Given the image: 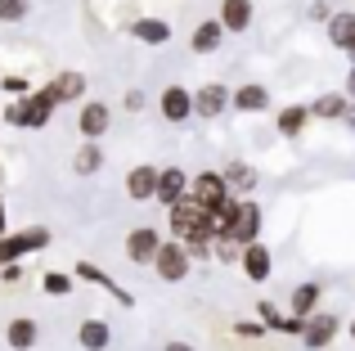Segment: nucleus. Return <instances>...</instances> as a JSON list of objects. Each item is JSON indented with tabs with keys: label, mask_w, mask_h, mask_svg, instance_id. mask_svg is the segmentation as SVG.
I'll return each instance as SVG.
<instances>
[{
	"label": "nucleus",
	"mask_w": 355,
	"mask_h": 351,
	"mask_svg": "<svg viewBox=\"0 0 355 351\" xmlns=\"http://www.w3.org/2000/svg\"><path fill=\"white\" fill-rule=\"evenodd\" d=\"M36 343H41V325H36L32 316H14L5 325V347L9 351H32Z\"/></svg>",
	"instance_id": "nucleus-15"
},
{
	"label": "nucleus",
	"mask_w": 355,
	"mask_h": 351,
	"mask_svg": "<svg viewBox=\"0 0 355 351\" xmlns=\"http://www.w3.org/2000/svg\"><path fill=\"white\" fill-rule=\"evenodd\" d=\"M261 221H266V216H261L257 198H239L234 212L220 221V239L234 243V248H252V243H261Z\"/></svg>",
	"instance_id": "nucleus-4"
},
{
	"label": "nucleus",
	"mask_w": 355,
	"mask_h": 351,
	"mask_svg": "<svg viewBox=\"0 0 355 351\" xmlns=\"http://www.w3.org/2000/svg\"><path fill=\"white\" fill-rule=\"evenodd\" d=\"M0 90H5V95H14V99H27V95H32V86H27V77H18V72H9V77H0Z\"/></svg>",
	"instance_id": "nucleus-31"
},
{
	"label": "nucleus",
	"mask_w": 355,
	"mask_h": 351,
	"mask_svg": "<svg viewBox=\"0 0 355 351\" xmlns=\"http://www.w3.org/2000/svg\"><path fill=\"white\" fill-rule=\"evenodd\" d=\"M189 257H193V252L180 243V239H166L162 252H157V262H153L157 280H162V284H180V280H189V271H193Z\"/></svg>",
	"instance_id": "nucleus-6"
},
{
	"label": "nucleus",
	"mask_w": 355,
	"mask_h": 351,
	"mask_svg": "<svg viewBox=\"0 0 355 351\" xmlns=\"http://www.w3.org/2000/svg\"><path fill=\"white\" fill-rule=\"evenodd\" d=\"M189 189H193V176H184V167H162V180H157V198L153 203H162V207L171 212L175 203L189 198Z\"/></svg>",
	"instance_id": "nucleus-13"
},
{
	"label": "nucleus",
	"mask_w": 355,
	"mask_h": 351,
	"mask_svg": "<svg viewBox=\"0 0 355 351\" xmlns=\"http://www.w3.org/2000/svg\"><path fill=\"white\" fill-rule=\"evenodd\" d=\"M234 334H239V338H266L270 329L261 325V320H239V325H234Z\"/></svg>",
	"instance_id": "nucleus-32"
},
{
	"label": "nucleus",
	"mask_w": 355,
	"mask_h": 351,
	"mask_svg": "<svg viewBox=\"0 0 355 351\" xmlns=\"http://www.w3.org/2000/svg\"><path fill=\"white\" fill-rule=\"evenodd\" d=\"M257 311H261V325H266V329H284V320H288V316H279V311L270 307V302H261Z\"/></svg>",
	"instance_id": "nucleus-33"
},
{
	"label": "nucleus",
	"mask_w": 355,
	"mask_h": 351,
	"mask_svg": "<svg viewBox=\"0 0 355 351\" xmlns=\"http://www.w3.org/2000/svg\"><path fill=\"white\" fill-rule=\"evenodd\" d=\"M126 108L139 113V108H144V90H126Z\"/></svg>",
	"instance_id": "nucleus-35"
},
{
	"label": "nucleus",
	"mask_w": 355,
	"mask_h": 351,
	"mask_svg": "<svg viewBox=\"0 0 355 351\" xmlns=\"http://www.w3.org/2000/svg\"><path fill=\"white\" fill-rule=\"evenodd\" d=\"M193 104H198V117H225L230 108H234V90L225 86V81H207L202 90H193Z\"/></svg>",
	"instance_id": "nucleus-10"
},
{
	"label": "nucleus",
	"mask_w": 355,
	"mask_h": 351,
	"mask_svg": "<svg viewBox=\"0 0 355 351\" xmlns=\"http://www.w3.org/2000/svg\"><path fill=\"white\" fill-rule=\"evenodd\" d=\"M41 248H50V230L45 225H32V230H14V234L0 239V271L5 266H18L23 257L41 252Z\"/></svg>",
	"instance_id": "nucleus-5"
},
{
	"label": "nucleus",
	"mask_w": 355,
	"mask_h": 351,
	"mask_svg": "<svg viewBox=\"0 0 355 351\" xmlns=\"http://www.w3.org/2000/svg\"><path fill=\"white\" fill-rule=\"evenodd\" d=\"M32 14V0H0V23H23V18Z\"/></svg>",
	"instance_id": "nucleus-29"
},
{
	"label": "nucleus",
	"mask_w": 355,
	"mask_h": 351,
	"mask_svg": "<svg viewBox=\"0 0 355 351\" xmlns=\"http://www.w3.org/2000/svg\"><path fill=\"white\" fill-rule=\"evenodd\" d=\"M329 45H338V50L355 54V9H338L329 23Z\"/></svg>",
	"instance_id": "nucleus-25"
},
{
	"label": "nucleus",
	"mask_w": 355,
	"mask_h": 351,
	"mask_svg": "<svg viewBox=\"0 0 355 351\" xmlns=\"http://www.w3.org/2000/svg\"><path fill=\"white\" fill-rule=\"evenodd\" d=\"M162 351H193V343H184V338H171V343H166Z\"/></svg>",
	"instance_id": "nucleus-38"
},
{
	"label": "nucleus",
	"mask_w": 355,
	"mask_h": 351,
	"mask_svg": "<svg viewBox=\"0 0 355 351\" xmlns=\"http://www.w3.org/2000/svg\"><path fill=\"white\" fill-rule=\"evenodd\" d=\"M311 117H320V122H347V117H351L347 90H329V95H320L311 104Z\"/></svg>",
	"instance_id": "nucleus-22"
},
{
	"label": "nucleus",
	"mask_w": 355,
	"mask_h": 351,
	"mask_svg": "<svg viewBox=\"0 0 355 351\" xmlns=\"http://www.w3.org/2000/svg\"><path fill=\"white\" fill-rule=\"evenodd\" d=\"M157 180H162V167H153V162H139V167H130V171H126V198H130V203L157 198Z\"/></svg>",
	"instance_id": "nucleus-12"
},
{
	"label": "nucleus",
	"mask_w": 355,
	"mask_h": 351,
	"mask_svg": "<svg viewBox=\"0 0 355 351\" xmlns=\"http://www.w3.org/2000/svg\"><path fill=\"white\" fill-rule=\"evenodd\" d=\"M77 347L81 351H108L113 347V325H108V320H81L77 325Z\"/></svg>",
	"instance_id": "nucleus-18"
},
{
	"label": "nucleus",
	"mask_w": 355,
	"mask_h": 351,
	"mask_svg": "<svg viewBox=\"0 0 355 351\" xmlns=\"http://www.w3.org/2000/svg\"><path fill=\"white\" fill-rule=\"evenodd\" d=\"M347 334H351V343H355V320H351V325H347Z\"/></svg>",
	"instance_id": "nucleus-41"
},
{
	"label": "nucleus",
	"mask_w": 355,
	"mask_h": 351,
	"mask_svg": "<svg viewBox=\"0 0 355 351\" xmlns=\"http://www.w3.org/2000/svg\"><path fill=\"white\" fill-rule=\"evenodd\" d=\"M157 113H162L171 126H180V122H189V117H198V104H193V90H184L180 81H175V86H166L162 95H157Z\"/></svg>",
	"instance_id": "nucleus-9"
},
{
	"label": "nucleus",
	"mask_w": 355,
	"mask_h": 351,
	"mask_svg": "<svg viewBox=\"0 0 355 351\" xmlns=\"http://www.w3.org/2000/svg\"><path fill=\"white\" fill-rule=\"evenodd\" d=\"M189 198L198 203L211 221H225L230 212H234V203H239L234 189H230V180H225V171H198V176H193Z\"/></svg>",
	"instance_id": "nucleus-2"
},
{
	"label": "nucleus",
	"mask_w": 355,
	"mask_h": 351,
	"mask_svg": "<svg viewBox=\"0 0 355 351\" xmlns=\"http://www.w3.org/2000/svg\"><path fill=\"white\" fill-rule=\"evenodd\" d=\"M126 32L135 36L139 45H166V41H171V27H166L162 18H135Z\"/></svg>",
	"instance_id": "nucleus-26"
},
{
	"label": "nucleus",
	"mask_w": 355,
	"mask_h": 351,
	"mask_svg": "<svg viewBox=\"0 0 355 351\" xmlns=\"http://www.w3.org/2000/svg\"><path fill=\"white\" fill-rule=\"evenodd\" d=\"M9 234V225H5V194H0V239Z\"/></svg>",
	"instance_id": "nucleus-39"
},
{
	"label": "nucleus",
	"mask_w": 355,
	"mask_h": 351,
	"mask_svg": "<svg viewBox=\"0 0 355 351\" xmlns=\"http://www.w3.org/2000/svg\"><path fill=\"white\" fill-rule=\"evenodd\" d=\"M333 14H338V9H329V0H311V18H315V23L329 27V23H333Z\"/></svg>",
	"instance_id": "nucleus-34"
},
{
	"label": "nucleus",
	"mask_w": 355,
	"mask_h": 351,
	"mask_svg": "<svg viewBox=\"0 0 355 351\" xmlns=\"http://www.w3.org/2000/svg\"><path fill=\"white\" fill-rule=\"evenodd\" d=\"M225 180H230V189H252V185H257V176H252V167H243V162H230L225 167Z\"/></svg>",
	"instance_id": "nucleus-30"
},
{
	"label": "nucleus",
	"mask_w": 355,
	"mask_h": 351,
	"mask_svg": "<svg viewBox=\"0 0 355 351\" xmlns=\"http://www.w3.org/2000/svg\"><path fill=\"white\" fill-rule=\"evenodd\" d=\"M306 122H315V117H311V104H288V108H279L275 131L284 135V140H297V135L306 131Z\"/></svg>",
	"instance_id": "nucleus-23"
},
{
	"label": "nucleus",
	"mask_w": 355,
	"mask_h": 351,
	"mask_svg": "<svg viewBox=\"0 0 355 351\" xmlns=\"http://www.w3.org/2000/svg\"><path fill=\"white\" fill-rule=\"evenodd\" d=\"M243 275H248L252 284H270V275H275V257H270V248L266 243H252V248H243Z\"/></svg>",
	"instance_id": "nucleus-16"
},
{
	"label": "nucleus",
	"mask_w": 355,
	"mask_h": 351,
	"mask_svg": "<svg viewBox=\"0 0 355 351\" xmlns=\"http://www.w3.org/2000/svg\"><path fill=\"white\" fill-rule=\"evenodd\" d=\"M342 90H347V99L355 104V59H351V72H347V86H342Z\"/></svg>",
	"instance_id": "nucleus-37"
},
{
	"label": "nucleus",
	"mask_w": 355,
	"mask_h": 351,
	"mask_svg": "<svg viewBox=\"0 0 355 351\" xmlns=\"http://www.w3.org/2000/svg\"><path fill=\"white\" fill-rule=\"evenodd\" d=\"M347 126H351V131H355V104H351V117H347Z\"/></svg>",
	"instance_id": "nucleus-40"
},
{
	"label": "nucleus",
	"mask_w": 355,
	"mask_h": 351,
	"mask_svg": "<svg viewBox=\"0 0 355 351\" xmlns=\"http://www.w3.org/2000/svg\"><path fill=\"white\" fill-rule=\"evenodd\" d=\"M45 90L54 95V104H77V99L86 95V77L68 68V72H59V77H50V81H45Z\"/></svg>",
	"instance_id": "nucleus-21"
},
{
	"label": "nucleus",
	"mask_w": 355,
	"mask_h": 351,
	"mask_svg": "<svg viewBox=\"0 0 355 351\" xmlns=\"http://www.w3.org/2000/svg\"><path fill=\"white\" fill-rule=\"evenodd\" d=\"M99 167H104V144H86L81 140V149L72 153V171L77 176H95Z\"/></svg>",
	"instance_id": "nucleus-27"
},
{
	"label": "nucleus",
	"mask_w": 355,
	"mask_h": 351,
	"mask_svg": "<svg viewBox=\"0 0 355 351\" xmlns=\"http://www.w3.org/2000/svg\"><path fill=\"white\" fill-rule=\"evenodd\" d=\"M225 36L230 32H225V23H220V18H202V23L193 27V36H189V50L193 54H216Z\"/></svg>",
	"instance_id": "nucleus-20"
},
{
	"label": "nucleus",
	"mask_w": 355,
	"mask_h": 351,
	"mask_svg": "<svg viewBox=\"0 0 355 351\" xmlns=\"http://www.w3.org/2000/svg\"><path fill=\"white\" fill-rule=\"evenodd\" d=\"M54 95L50 90H32L27 99H14V104L5 108V126H18V131H41V126H50V117H54Z\"/></svg>",
	"instance_id": "nucleus-3"
},
{
	"label": "nucleus",
	"mask_w": 355,
	"mask_h": 351,
	"mask_svg": "<svg viewBox=\"0 0 355 351\" xmlns=\"http://www.w3.org/2000/svg\"><path fill=\"white\" fill-rule=\"evenodd\" d=\"M0 280H5V284H18V280H23V266H5V271H0Z\"/></svg>",
	"instance_id": "nucleus-36"
},
{
	"label": "nucleus",
	"mask_w": 355,
	"mask_h": 351,
	"mask_svg": "<svg viewBox=\"0 0 355 351\" xmlns=\"http://www.w3.org/2000/svg\"><path fill=\"white\" fill-rule=\"evenodd\" d=\"M72 275H63V271H45L41 275V293H50V298H72Z\"/></svg>",
	"instance_id": "nucleus-28"
},
{
	"label": "nucleus",
	"mask_w": 355,
	"mask_h": 351,
	"mask_svg": "<svg viewBox=\"0 0 355 351\" xmlns=\"http://www.w3.org/2000/svg\"><path fill=\"white\" fill-rule=\"evenodd\" d=\"M320 298H324V289H320L315 280L297 284V289L288 293V316H297V320H311V316H320Z\"/></svg>",
	"instance_id": "nucleus-14"
},
{
	"label": "nucleus",
	"mask_w": 355,
	"mask_h": 351,
	"mask_svg": "<svg viewBox=\"0 0 355 351\" xmlns=\"http://www.w3.org/2000/svg\"><path fill=\"white\" fill-rule=\"evenodd\" d=\"M166 230H171V239H180L189 252H198V248H207V243L220 239V221H211L193 198L175 203V207L166 212Z\"/></svg>",
	"instance_id": "nucleus-1"
},
{
	"label": "nucleus",
	"mask_w": 355,
	"mask_h": 351,
	"mask_svg": "<svg viewBox=\"0 0 355 351\" xmlns=\"http://www.w3.org/2000/svg\"><path fill=\"white\" fill-rule=\"evenodd\" d=\"M338 334H342V320L333 316V311H320V316H311V320H306L302 347H306V351H324V347H329Z\"/></svg>",
	"instance_id": "nucleus-11"
},
{
	"label": "nucleus",
	"mask_w": 355,
	"mask_h": 351,
	"mask_svg": "<svg viewBox=\"0 0 355 351\" xmlns=\"http://www.w3.org/2000/svg\"><path fill=\"white\" fill-rule=\"evenodd\" d=\"M108 131H113V108L99 104V99H86V104L77 108V135L86 144H99Z\"/></svg>",
	"instance_id": "nucleus-7"
},
{
	"label": "nucleus",
	"mask_w": 355,
	"mask_h": 351,
	"mask_svg": "<svg viewBox=\"0 0 355 351\" xmlns=\"http://www.w3.org/2000/svg\"><path fill=\"white\" fill-rule=\"evenodd\" d=\"M220 23H225V32L230 36H239V32H248L252 23H257V5L252 0H220Z\"/></svg>",
	"instance_id": "nucleus-17"
},
{
	"label": "nucleus",
	"mask_w": 355,
	"mask_h": 351,
	"mask_svg": "<svg viewBox=\"0 0 355 351\" xmlns=\"http://www.w3.org/2000/svg\"><path fill=\"white\" fill-rule=\"evenodd\" d=\"M162 243H166V239H162L157 225H135L126 234V262L130 266H153L157 252H162Z\"/></svg>",
	"instance_id": "nucleus-8"
},
{
	"label": "nucleus",
	"mask_w": 355,
	"mask_h": 351,
	"mask_svg": "<svg viewBox=\"0 0 355 351\" xmlns=\"http://www.w3.org/2000/svg\"><path fill=\"white\" fill-rule=\"evenodd\" d=\"M270 108V90L261 86V81H243V86L234 90V113H266Z\"/></svg>",
	"instance_id": "nucleus-24"
},
{
	"label": "nucleus",
	"mask_w": 355,
	"mask_h": 351,
	"mask_svg": "<svg viewBox=\"0 0 355 351\" xmlns=\"http://www.w3.org/2000/svg\"><path fill=\"white\" fill-rule=\"evenodd\" d=\"M351 59H355V54H351Z\"/></svg>",
	"instance_id": "nucleus-42"
},
{
	"label": "nucleus",
	"mask_w": 355,
	"mask_h": 351,
	"mask_svg": "<svg viewBox=\"0 0 355 351\" xmlns=\"http://www.w3.org/2000/svg\"><path fill=\"white\" fill-rule=\"evenodd\" d=\"M77 280H86V284H99L104 293H113V298L121 302V307H135V298H130V289H121V284L113 280L108 271H99L95 262H77Z\"/></svg>",
	"instance_id": "nucleus-19"
}]
</instances>
